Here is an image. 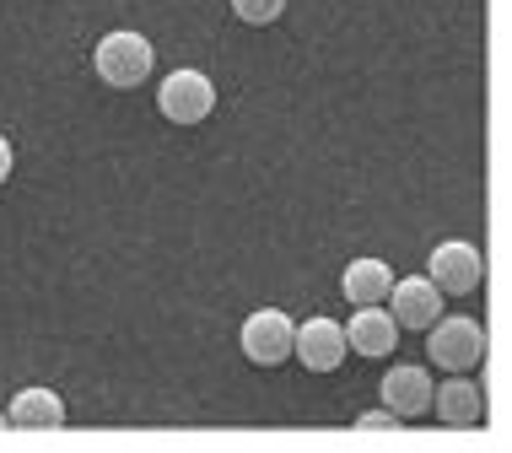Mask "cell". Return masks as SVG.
I'll use <instances>...</instances> for the list:
<instances>
[{"instance_id": "11", "label": "cell", "mask_w": 512, "mask_h": 453, "mask_svg": "<svg viewBox=\"0 0 512 453\" xmlns=\"http://www.w3.org/2000/svg\"><path fill=\"white\" fill-rule=\"evenodd\" d=\"M6 421L17 432H54V427H65V400L54 389H22L17 400H11V410H6Z\"/></svg>"}, {"instance_id": "3", "label": "cell", "mask_w": 512, "mask_h": 453, "mask_svg": "<svg viewBox=\"0 0 512 453\" xmlns=\"http://www.w3.org/2000/svg\"><path fill=\"white\" fill-rule=\"evenodd\" d=\"M157 108H162V119H173V125H205V119L216 114V81L205 71H189L184 65V71L162 76Z\"/></svg>"}, {"instance_id": "15", "label": "cell", "mask_w": 512, "mask_h": 453, "mask_svg": "<svg viewBox=\"0 0 512 453\" xmlns=\"http://www.w3.org/2000/svg\"><path fill=\"white\" fill-rule=\"evenodd\" d=\"M11 168H17V151H11V141H6V135H0V184H6V178H11Z\"/></svg>"}, {"instance_id": "9", "label": "cell", "mask_w": 512, "mask_h": 453, "mask_svg": "<svg viewBox=\"0 0 512 453\" xmlns=\"http://www.w3.org/2000/svg\"><path fill=\"white\" fill-rule=\"evenodd\" d=\"M432 416L442 421V427H480V416H486V400H480V389L469 383L464 373H453L448 383H432Z\"/></svg>"}, {"instance_id": "13", "label": "cell", "mask_w": 512, "mask_h": 453, "mask_svg": "<svg viewBox=\"0 0 512 453\" xmlns=\"http://www.w3.org/2000/svg\"><path fill=\"white\" fill-rule=\"evenodd\" d=\"M227 6H232V17L248 22V27H270L286 11V0H227Z\"/></svg>"}, {"instance_id": "4", "label": "cell", "mask_w": 512, "mask_h": 453, "mask_svg": "<svg viewBox=\"0 0 512 453\" xmlns=\"http://www.w3.org/2000/svg\"><path fill=\"white\" fill-rule=\"evenodd\" d=\"M292 329H297V319L292 313H281V308H254L243 319V356L254 367H281L286 356H292Z\"/></svg>"}, {"instance_id": "14", "label": "cell", "mask_w": 512, "mask_h": 453, "mask_svg": "<svg viewBox=\"0 0 512 453\" xmlns=\"http://www.w3.org/2000/svg\"><path fill=\"white\" fill-rule=\"evenodd\" d=\"M399 427H405V421H399L389 405H383V410H362V416H356V432H399Z\"/></svg>"}, {"instance_id": "10", "label": "cell", "mask_w": 512, "mask_h": 453, "mask_svg": "<svg viewBox=\"0 0 512 453\" xmlns=\"http://www.w3.org/2000/svg\"><path fill=\"white\" fill-rule=\"evenodd\" d=\"M383 405L399 421L426 416V405H432V373L426 367H394V373H383Z\"/></svg>"}, {"instance_id": "8", "label": "cell", "mask_w": 512, "mask_h": 453, "mask_svg": "<svg viewBox=\"0 0 512 453\" xmlns=\"http://www.w3.org/2000/svg\"><path fill=\"white\" fill-rule=\"evenodd\" d=\"M405 329L394 324V313L383 308V302H362V308L351 313V324H345V346H351L356 356H372V362H383Z\"/></svg>"}, {"instance_id": "7", "label": "cell", "mask_w": 512, "mask_h": 453, "mask_svg": "<svg viewBox=\"0 0 512 453\" xmlns=\"http://www.w3.org/2000/svg\"><path fill=\"white\" fill-rule=\"evenodd\" d=\"M383 308L394 313L399 329H426L442 313V286H432V276H399L383 297Z\"/></svg>"}, {"instance_id": "2", "label": "cell", "mask_w": 512, "mask_h": 453, "mask_svg": "<svg viewBox=\"0 0 512 453\" xmlns=\"http://www.w3.org/2000/svg\"><path fill=\"white\" fill-rule=\"evenodd\" d=\"M421 335H426L432 367H442V373H469V367L486 362V329H480V319H469V313H453V319L437 313Z\"/></svg>"}, {"instance_id": "16", "label": "cell", "mask_w": 512, "mask_h": 453, "mask_svg": "<svg viewBox=\"0 0 512 453\" xmlns=\"http://www.w3.org/2000/svg\"><path fill=\"white\" fill-rule=\"evenodd\" d=\"M0 432H11V421H6V410H0Z\"/></svg>"}, {"instance_id": "6", "label": "cell", "mask_w": 512, "mask_h": 453, "mask_svg": "<svg viewBox=\"0 0 512 453\" xmlns=\"http://www.w3.org/2000/svg\"><path fill=\"white\" fill-rule=\"evenodd\" d=\"M292 356L308 373H335V367L351 356V346H345V324L324 319V313H313L308 324L292 329Z\"/></svg>"}, {"instance_id": "1", "label": "cell", "mask_w": 512, "mask_h": 453, "mask_svg": "<svg viewBox=\"0 0 512 453\" xmlns=\"http://www.w3.org/2000/svg\"><path fill=\"white\" fill-rule=\"evenodd\" d=\"M92 71H98L103 87L130 92L157 71V49H151V38L135 33V27H114V33H103L98 49H92Z\"/></svg>"}, {"instance_id": "12", "label": "cell", "mask_w": 512, "mask_h": 453, "mask_svg": "<svg viewBox=\"0 0 512 453\" xmlns=\"http://www.w3.org/2000/svg\"><path fill=\"white\" fill-rule=\"evenodd\" d=\"M394 286V270L383 265V259H351V265L340 270V292L351 308H362V302H383Z\"/></svg>"}, {"instance_id": "5", "label": "cell", "mask_w": 512, "mask_h": 453, "mask_svg": "<svg viewBox=\"0 0 512 453\" xmlns=\"http://www.w3.org/2000/svg\"><path fill=\"white\" fill-rule=\"evenodd\" d=\"M426 276H432V286H442V297H469L480 286V276H486V259H480L475 243L448 238L426 259Z\"/></svg>"}]
</instances>
